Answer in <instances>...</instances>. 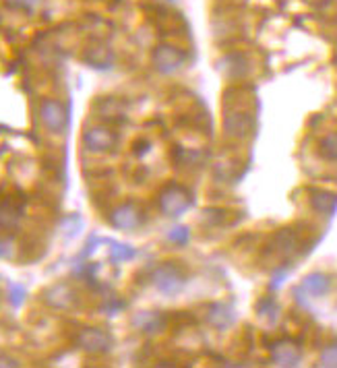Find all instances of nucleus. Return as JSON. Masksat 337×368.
I'll list each match as a JSON object with an SVG mask.
<instances>
[{
	"label": "nucleus",
	"mask_w": 337,
	"mask_h": 368,
	"mask_svg": "<svg viewBox=\"0 0 337 368\" xmlns=\"http://www.w3.org/2000/svg\"><path fill=\"white\" fill-rule=\"evenodd\" d=\"M150 282L161 296L174 298L187 288L188 273L178 261H161L151 269Z\"/></svg>",
	"instance_id": "f257e3e1"
},
{
	"label": "nucleus",
	"mask_w": 337,
	"mask_h": 368,
	"mask_svg": "<svg viewBox=\"0 0 337 368\" xmlns=\"http://www.w3.org/2000/svg\"><path fill=\"white\" fill-rule=\"evenodd\" d=\"M192 192L183 184H168L159 190L157 207L166 218H180L192 207Z\"/></svg>",
	"instance_id": "f03ea898"
},
{
	"label": "nucleus",
	"mask_w": 337,
	"mask_h": 368,
	"mask_svg": "<svg viewBox=\"0 0 337 368\" xmlns=\"http://www.w3.org/2000/svg\"><path fill=\"white\" fill-rule=\"evenodd\" d=\"M108 223L118 232H137L145 223V213L135 201H124L110 209Z\"/></svg>",
	"instance_id": "7ed1b4c3"
},
{
	"label": "nucleus",
	"mask_w": 337,
	"mask_h": 368,
	"mask_svg": "<svg viewBox=\"0 0 337 368\" xmlns=\"http://www.w3.org/2000/svg\"><path fill=\"white\" fill-rule=\"evenodd\" d=\"M187 63L185 50L172 46V44H159L151 52V65L159 74H174L178 73Z\"/></svg>",
	"instance_id": "20e7f679"
},
{
	"label": "nucleus",
	"mask_w": 337,
	"mask_h": 368,
	"mask_svg": "<svg viewBox=\"0 0 337 368\" xmlns=\"http://www.w3.org/2000/svg\"><path fill=\"white\" fill-rule=\"evenodd\" d=\"M39 120L44 129L52 135H60L69 126V108L60 100L46 98L39 104Z\"/></svg>",
	"instance_id": "39448f33"
},
{
	"label": "nucleus",
	"mask_w": 337,
	"mask_h": 368,
	"mask_svg": "<svg viewBox=\"0 0 337 368\" xmlns=\"http://www.w3.org/2000/svg\"><path fill=\"white\" fill-rule=\"evenodd\" d=\"M81 141L89 153H110L118 145V133L106 124H93L83 131Z\"/></svg>",
	"instance_id": "423d86ee"
},
{
	"label": "nucleus",
	"mask_w": 337,
	"mask_h": 368,
	"mask_svg": "<svg viewBox=\"0 0 337 368\" xmlns=\"http://www.w3.org/2000/svg\"><path fill=\"white\" fill-rule=\"evenodd\" d=\"M41 302L52 308V310H60V313H69L73 310L79 302V294L77 290L67 284V282H56L52 286H48L44 292H41Z\"/></svg>",
	"instance_id": "0eeeda50"
},
{
	"label": "nucleus",
	"mask_w": 337,
	"mask_h": 368,
	"mask_svg": "<svg viewBox=\"0 0 337 368\" xmlns=\"http://www.w3.org/2000/svg\"><path fill=\"white\" fill-rule=\"evenodd\" d=\"M75 343L87 354H108L114 348L112 333L102 327H83L77 333Z\"/></svg>",
	"instance_id": "6e6552de"
},
{
	"label": "nucleus",
	"mask_w": 337,
	"mask_h": 368,
	"mask_svg": "<svg viewBox=\"0 0 337 368\" xmlns=\"http://www.w3.org/2000/svg\"><path fill=\"white\" fill-rule=\"evenodd\" d=\"M253 126H255V118L251 112L234 108V110H227L224 114V135L227 139L240 141V139L249 137Z\"/></svg>",
	"instance_id": "1a4fd4ad"
},
{
	"label": "nucleus",
	"mask_w": 337,
	"mask_h": 368,
	"mask_svg": "<svg viewBox=\"0 0 337 368\" xmlns=\"http://www.w3.org/2000/svg\"><path fill=\"white\" fill-rule=\"evenodd\" d=\"M131 327L145 335H155L168 327V317L161 310H139L131 317Z\"/></svg>",
	"instance_id": "9d476101"
},
{
	"label": "nucleus",
	"mask_w": 337,
	"mask_h": 368,
	"mask_svg": "<svg viewBox=\"0 0 337 368\" xmlns=\"http://www.w3.org/2000/svg\"><path fill=\"white\" fill-rule=\"evenodd\" d=\"M83 63L95 71H110L116 63V56L106 44H93L83 52Z\"/></svg>",
	"instance_id": "9b49d317"
},
{
	"label": "nucleus",
	"mask_w": 337,
	"mask_h": 368,
	"mask_svg": "<svg viewBox=\"0 0 337 368\" xmlns=\"http://www.w3.org/2000/svg\"><path fill=\"white\" fill-rule=\"evenodd\" d=\"M205 323L218 331H225L234 323V310L224 302H213L205 308Z\"/></svg>",
	"instance_id": "f8f14e48"
},
{
	"label": "nucleus",
	"mask_w": 337,
	"mask_h": 368,
	"mask_svg": "<svg viewBox=\"0 0 337 368\" xmlns=\"http://www.w3.org/2000/svg\"><path fill=\"white\" fill-rule=\"evenodd\" d=\"M329 288H331V280L323 273H312L304 280V290L315 298L325 296L329 292Z\"/></svg>",
	"instance_id": "ddd939ff"
},
{
	"label": "nucleus",
	"mask_w": 337,
	"mask_h": 368,
	"mask_svg": "<svg viewBox=\"0 0 337 368\" xmlns=\"http://www.w3.org/2000/svg\"><path fill=\"white\" fill-rule=\"evenodd\" d=\"M95 110H98V116H102L104 120H122L124 118L122 104L114 98H102L95 104Z\"/></svg>",
	"instance_id": "4468645a"
},
{
	"label": "nucleus",
	"mask_w": 337,
	"mask_h": 368,
	"mask_svg": "<svg viewBox=\"0 0 337 368\" xmlns=\"http://www.w3.org/2000/svg\"><path fill=\"white\" fill-rule=\"evenodd\" d=\"M273 358L277 360V364L292 367V364H298L300 350L294 343H277L273 350Z\"/></svg>",
	"instance_id": "2eb2a0df"
},
{
	"label": "nucleus",
	"mask_w": 337,
	"mask_h": 368,
	"mask_svg": "<svg viewBox=\"0 0 337 368\" xmlns=\"http://www.w3.org/2000/svg\"><path fill=\"white\" fill-rule=\"evenodd\" d=\"M21 209L8 201H0V230H13L19 225Z\"/></svg>",
	"instance_id": "dca6fc26"
},
{
	"label": "nucleus",
	"mask_w": 337,
	"mask_h": 368,
	"mask_svg": "<svg viewBox=\"0 0 337 368\" xmlns=\"http://www.w3.org/2000/svg\"><path fill=\"white\" fill-rule=\"evenodd\" d=\"M310 203H312L315 211L325 216V213H331L337 207V197L327 192V190H315L312 197H310Z\"/></svg>",
	"instance_id": "f3484780"
},
{
	"label": "nucleus",
	"mask_w": 337,
	"mask_h": 368,
	"mask_svg": "<svg viewBox=\"0 0 337 368\" xmlns=\"http://www.w3.org/2000/svg\"><path fill=\"white\" fill-rule=\"evenodd\" d=\"M319 153L327 162H337V133H329L319 141Z\"/></svg>",
	"instance_id": "a211bd4d"
},
{
	"label": "nucleus",
	"mask_w": 337,
	"mask_h": 368,
	"mask_svg": "<svg viewBox=\"0 0 337 368\" xmlns=\"http://www.w3.org/2000/svg\"><path fill=\"white\" fill-rule=\"evenodd\" d=\"M137 257V251L128 244H118V242H112L110 247V258L114 263H126L131 258Z\"/></svg>",
	"instance_id": "6ab92c4d"
},
{
	"label": "nucleus",
	"mask_w": 337,
	"mask_h": 368,
	"mask_svg": "<svg viewBox=\"0 0 337 368\" xmlns=\"http://www.w3.org/2000/svg\"><path fill=\"white\" fill-rule=\"evenodd\" d=\"M124 306H126V302H124L122 298L110 296V298H106V300L102 302L100 310H102L104 315H108V317H114V315L122 313V310H124Z\"/></svg>",
	"instance_id": "aec40b11"
},
{
	"label": "nucleus",
	"mask_w": 337,
	"mask_h": 368,
	"mask_svg": "<svg viewBox=\"0 0 337 368\" xmlns=\"http://www.w3.org/2000/svg\"><path fill=\"white\" fill-rule=\"evenodd\" d=\"M168 240L172 244H176V247H187L188 240H190V230H188L187 225H176V228L170 230Z\"/></svg>",
	"instance_id": "412c9836"
},
{
	"label": "nucleus",
	"mask_w": 337,
	"mask_h": 368,
	"mask_svg": "<svg viewBox=\"0 0 337 368\" xmlns=\"http://www.w3.org/2000/svg\"><path fill=\"white\" fill-rule=\"evenodd\" d=\"M8 300H11V304L15 308H19L25 302V288L19 286V284H11V288H8Z\"/></svg>",
	"instance_id": "4be33fe9"
},
{
	"label": "nucleus",
	"mask_w": 337,
	"mask_h": 368,
	"mask_svg": "<svg viewBox=\"0 0 337 368\" xmlns=\"http://www.w3.org/2000/svg\"><path fill=\"white\" fill-rule=\"evenodd\" d=\"M15 257V242L11 238L0 236V258H13Z\"/></svg>",
	"instance_id": "5701e85b"
},
{
	"label": "nucleus",
	"mask_w": 337,
	"mask_h": 368,
	"mask_svg": "<svg viewBox=\"0 0 337 368\" xmlns=\"http://www.w3.org/2000/svg\"><path fill=\"white\" fill-rule=\"evenodd\" d=\"M321 364L323 367H337V346H329L321 354Z\"/></svg>",
	"instance_id": "b1692460"
},
{
	"label": "nucleus",
	"mask_w": 337,
	"mask_h": 368,
	"mask_svg": "<svg viewBox=\"0 0 337 368\" xmlns=\"http://www.w3.org/2000/svg\"><path fill=\"white\" fill-rule=\"evenodd\" d=\"M21 362L8 354H0V368H11V367H19Z\"/></svg>",
	"instance_id": "393cba45"
},
{
	"label": "nucleus",
	"mask_w": 337,
	"mask_h": 368,
	"mask_svg": "<svg viewBox=\"0 0 337 368\" xmlns=\"http://www.w3.org/2000/svg\"><path fill=\"white\" fill-rule=\"evenodd\" d=\"M11 2L17 4V6H21V8H29V11H32V8L38 6L41 0H11Z\"/></svg>",
	"instance_id": "a878e982"
},
{
	"label": "nucleus",
	"mask_w": 337,
	"mask_h": 368,
	"mask_svg": "<svg viewBox=\"0 0 337 368\" xmlns=\"http://www.w3.org/2000/svg\"><path fill=\"white\" fill-rule=\"evenodd\" d=\"M166 2H174V0H166Z\"/></svg>",
	"instance_id": "bb28decb"
}]
</instances>
